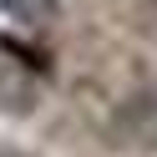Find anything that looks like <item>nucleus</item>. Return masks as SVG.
Segmentation results:
<instances>
[{
	"mask_svg": "<svg viewBox=\"0 0 157 157\" xmlns=\"http://www.w3.org/2000/svg\"><path fill=\"white\" fill-rule=\"evenodd\" d=\"M117 142L127 147H157V91L137 96V101H127L122 112H117Z\"/></svg>",
	"mask_w": 157,
	"mask_h": 157,
	"instance_id": "1",
	"label": "nucleus"
},
{
	"mask_svg": "<svg viewBox=\"0 0 157 157\" xmlns=\"http://www.w3.org/2000/svg\"><path fill=\"white\" fill-rule=\"evenodd\" d=\"M0 10L15 25H46L56 15V0H0Z\"/></svg>",
	"mask_w": 157,
	"mask_h": 157,
	"instance_id": "2",
	"label": "nucleus"
},
{
	"mask_svg": "<svg viewBox=\"0 0 157 157\" xmlns=\"http://www.w3.org/2000/svg\"><path fill=\"white\" fill-rule=\"evenodd\" d=\"M0 157H10V152H0Z\"/></svg>",
	"mask_w": 157,
	"mask_h": 157,
	"instance_id": "3",
	"label": "nucleus"
}]
</instances>
